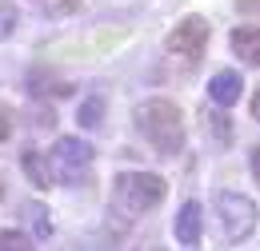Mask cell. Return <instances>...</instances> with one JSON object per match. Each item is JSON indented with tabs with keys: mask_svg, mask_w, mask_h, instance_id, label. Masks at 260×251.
Instances as JSON below:
<instances>
[{
	"mask_svg": "<svg viewBox=\"0 0 260 251\" xmlns=\"http://www.w3.org/2000/svg\"><path fill=\"white\" fill-rule=\"evenodd\" d=\"M232 52L240 56L244 64L260 68V28H232Z\"/></svg>",
	"mask_w": 260,
	"mask_h": 251,
	"instance_id": "8",
	"label": "cell"
},
{
	"mask_svg": "<svg viewBox=\"0 0 260 251\" xmlns=\"http://www.w3.org/2000/svg\"><path fill=\"white\" fill-rule=\"evenodd\" d=\"M136 128H140V136L160 152V156H180L184 152V112L172 104V100H164V96H152V100H144V104H136Z\"/></svg>",
	"mask_w": 260,
	"mask_h": 251,
	"instance_id": "1",
	"label": "cell"
},
{
	"mask_svg": "<svg viewBox=\"0 0 260 251\" xmlns=\"http://www.w3.org/2000/svg\"><path fill=\"white\" fill-rule=\"evenodd\" d=\"M248 172H252V180H260V144L252 148V156H248Z\"/></svg>",
	"mask_w": 260,
	"mask_h": 251,
	"instance_id": "15",
	"label": "cell"
},
{
	"mask_svg": "<svg viewBox=\"0 0 260 251\" xmlns=\"http://www.w3.org/2000/svg\"><path fill=\"white\" fill-rule=\"evenodd\" d=\"M252 120H256V124H260V88H256V92H252Z\"/></svg>",
	"mask_w": 260,
	"mask_h": 251,
	"instance_id": "17",
	"label": "cell"
},
{
	"mask_svg": "<svg viewBox=\"0 0 260 251\" xmlns=\"http://www.w3.org/2000/svg\"><path fill=\"white\" fill-rule=\"evenodd\" d=\"M208 48V20L204 16H184L176 28L168 32V52L184 56V60H200Z\"/></svg>",
	"mask_w": 260,
	"mask_h": 251,
	"instance_id": "5",
	"label": "cell"
},
{
	"mask_svg": "<svg viewBox=\"0 0 260 251\" xmlns=\"http://www.w3.org/2000/svg\"><path fill=\"white\" fill-rule=\"evenodd\" d=\"M8 136H12V128H8V116L0 112V140H8Z\"/></svg>",
	"mask_w": 260,
	"mask_h": 251,
	"instance_id": "16",
	"label": "cell"
},
{
	"mask_svg": "<svg viewBox=\"0 0 260 251\" xmlns=\"http://www.w3.org/2000/svg\"><path fill=\"white\" fill-rule=\"evenodd\" d=\"M12 28H16V8L0 0V40H4V36H12Z\"/></svg>",
	"mask_w": 260,
	"mask_h": 251,
	"instance_id": "14",
	"label": "cell"
},
{
	"mask_svg": "<svg viewBox=\"0 0 260 251\" xmlns=\"http://www.w3.org/2000/svg\"><path fill=\"white\" fill-rule=\"evenodd\" d=\"M200 227H204V212H200V203H196V199L180 203L176 223H172V231H176V243H180V247H196V243H200Z\"/></svg>",
	"mask_w": 260,
	"mask_h": 251,
	"instance_id": "6",
	"label": "cell"
},
{
	"mask_svg": "<svg viewBox=\"0 0 260 251\" xmlns=\"http://www.w3.org/2000/svg\"><path fill=\"white\" fill-rule=\"evenodd\" d=\"M20 168H24V176H28V180H32V184H36L40 191L52 184V176L44 172V156H40V152H32V148H28L24 156H20Z\"/></svg>",
	"mask_w": 260,
	"mask_h": 251,
	"instance_id": "9",
	"label": "cell"
},
{
	"mask_svg": "<svg viewBox=\"0 0 260 251\" xmlns=\"http://www.w3.org/2000/svg\"><path fill=\"white\" fill-rule=\"evenodd\" d=\"M76 124H80V128H100V124H104V96H92V100L80 104Z\"/></svg>",
	"mask_w": 260,
	"mask_h": 251,
	"instance_id": "11",
	"label": "cell"
},
{
	"mask_svg": "<svg viewBox=\"0 0 260 251\" xmlns=\"http://www.w3.org/2000/svg\"><path fill=\"white\" fill-rule=\"evenodd\" d=\"M0 251H36L32 243H28V235L24 231H0Z\"/></svg>",
	"mask_w": 260,
	"mask_h": 251,
	"instance_id": "12",
	"label": "cell"
},
{
	"mask_svg": "<svg viewBox=\"0 0 260 251\" xmlns=\"http://www.w3.org/2000/svg\"><path fill=\"white\" fill-rule=\"evenodd\" d=\"M112 191H116V207H124L128 216H148L168 195V184L152 172H120Z\"/></svg>",
	"mask_w": 260,
	"mask_h": 251,
	"instance_id": "3",
	"label": "cell"
},
{
	"mask_svg": "<svg viewBox=\"0 0 260 251\" xmlns=\"http://www.w3.org/2000/svg\"><path fill=\"white\" fill-rule=\"evenodd\" d=\"M212 212H216V231L224 243H244L260 223V207L244 191H216Z\"/></svg>",
	"mask_w": 260,
	"mask_h": 251,
	"instance_id": "2",
	"label": "cell"
},
{
	"mask_svg": "<svg viewBox=\"0 0 260 251\" xmlns=\"http://www.w3.org/2000/svg\"><path fill=\"white\" fill-rule=\"evenodd\" d=\"M240 96H244V80H240V72H232V68L216 72V76L208 80V100H212L216 108H232Z\"/></svg>",
	"mask_w": 260,
	"mask_h": 251,
	"instance_id": "7",
	"label": "cell"
},
{
	"mask_svg": "<svg viewBox=\"0 0 260 251\" xmlns=\"http://www.w3.org/2000/svg\"><path fill=\"white\" fill-rule=\"evenodd\" d=\"M44 163H48L52 180H60V184H88V176H92V148L84 140H76V136H60L48 148Z\"/></svg>",
	"mask_w": 260,
	"mask_h": 251,
	"instance_id": "4",
	"label": "cell"
},
{
	"mask_svg": "<svg viewBox=\"0 0 260 251\" xmlns=\"http://www.w3.org/2000/svg\"><path fill=\"white\" fill-rule=\"evenodd\" d=\"M208 124H212V136H216L220 144H232V120H228V116H216V112H212Z\"/></svg>",
	"mask_w": 260,
	"mask_h": 251,
	"instance_id": "13",
	"label": "cell"
},
{
	"mask_svg": "<svg viewBox=\"0 0 260 251\" xmlns=\"http://www.w3.org/2000/svg\"><path fill=\"white\" fill-rule=\"evenodd\" d=\"M24 220L32 223V231L40 235V239H48V235H52V216H48V207H44L40 199L24 203Z\"/></svg>",
	"mask_w": 260,
	"mask_h": 251,
	"instance_id": "10",
	"label": "cell"
},
{
	"mask_svg": "<svg viewBox=\"0 0 260 251\" xmlns=\"http://www.w3.org/2000/svg\"><path fill=\"white\" fill-rule=\"evenodd\" d=\"M0 199H4V188H0Z\"/></svg>",
	"mask_w": 260,
	"mask_h": 251,
	"instance_id": "18",
	"label": "cell"
}]
</instances>
